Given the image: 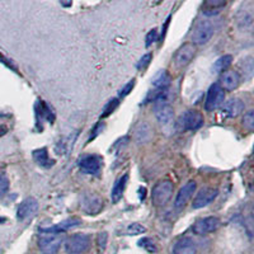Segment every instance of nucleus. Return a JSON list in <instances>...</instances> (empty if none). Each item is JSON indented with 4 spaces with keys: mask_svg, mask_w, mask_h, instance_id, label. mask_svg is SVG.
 <instances>
[{
    "mask_svg": "<svg viewBox=\"0 0 254 254\" xmlns=\"http://www.w3.org/2000/svg\"><path fill=\"white\" fill-rule=\"evenodd\" d=\"M196 54V46L193 44H185L181 46L174 56V64L177 67H185L192 61Z\"/></svg>",
    "mask_w": 254,
    "mask_h": 254,
    "instance_id": "1a4fd4ad",
    "label": "nucleus"
},
{
    "mask_svg": "<svg viewBox=\"0 0 254 254\" xmlns=\"http://www.w3.org/2000/svg\"><path fill=\"white\" fill-rule=\"evenodd\" d=\"M246 106H244V102L239 98H231L224 104L222 107V112L226 117H230V119H234V117H238L240 113L244 111Z\"/></svg>",
    "mask_w": 254,
    "mask_h": 254,
    "instance_id": "2eb2a0df",
    "label": "nucleus"
},
{
    "mask_svg": "<svg viewBox=\"0 0 254 254\" xmlns=\"http://www.w3.org/2000/svg\"><path fill=\"white\" fill-rule=\"evenodd\" d=\"M169 19H171V17H168V19L165 20L164 26H163V32H162V41L164 40V36H165V32H167V28H168V24H169Z\"/></svg>",
    "mask_w": 254,
    "mask_h": 254,
    "instance_id": "c9c22d12",
    "label": "nucleus"
},
{
    "mask_svg": "<svg viewBox=\"0 0 254 254\" xmlns=\"http://www.w3.org/2000/svg\"><path fill=\"white\" fill-rule=\"evenodd\" d=\"M151 128L149 124L146 122H141L137 125L135 128V140L137 144H145L151 139Z\"/></svg>",
    "mask_w": 254,
    "mask_h": 254,
    "instance_id": "412c9836",
    "label": "nucleus"
},
{
    "mask_svg": "<svg viewBox=\"0 0 254 254\" xmlns=\"http://www.w3.org/2000/svg\"><path fill=\"white\" fill-rule=\"evenodd\" d=\"M146 233V228L137 222H133V224H130V225L127 226V234L128 235H140Z\"/></svg>",
    "mask_w": 254,
    "mask_h": 254,
    "instance_id": "a878e982",
    "label": "nucleus"
},
{
    "mask_svg": "<svg viewBox=\"0 0 254 254\" xmlns=\"http://www.w3.org/2000/svg\"><path fill=\"white\" fill-rule=\"evenodd\" d=\"M221 225V222L217 217L215 216H208V217H203V219H199L194 222L193 228V233L196 235H206L208 233H214L216 231L217 229L220 228Z\"/></svg>",
    "mask_w": 254,
    "mask_h": 254,
    "instance_id": "0eeeda50",
    "label": "nucleus"
},
{
    "mask_svg": "<svg viewBox=\"0 0 254 254\" xmlns=\"http://www.w3.org/2000/svg\"><path fill=\"white\" fill-rule=\"evenodd\" d=\"M81 206H83V210L88 215H97L103 207V201H102L101 197L90 194V196H87L83 199Z\"/></svg>",
    "mask_w": 254,
    "mask_h": 254,
    "instance_id": "dca6fc26",
    "label": "nucleus"
},
{
    "mask_svg": "<svg viewBox=\"0 0 254 254\" xmlns=\"http://www.w3.org/2000/svg\"><path fill=\"white\" fill-rule=\"evenodd\" d=\"M6 132H8V127L5 125H0V137L5 135Z\"/></svg>",
    "mask_w": 254,
    "mask_h": 254,
    "instance_id": "e433bc0d",
    "label": "nucleus"
},
{
    "mask_svg": "<svg viewBox=\"0 0 254 254\" xmlns=\"http://www.w3.org/2000/svg\"><path fill=\"white\" fill-rule=\"evenodd\" d=\"M5 217H1V216H0V224H1V222H5Z\"/></svg>",
    "mask_w": 254,
    "mask_h": 254,
    "instance_id": "4c0bfd02",
    "label": "nucleus"
},
{
    "mask_svg": "<svg viewBox=\"0 0 254 254\" xmlns=\"http://www.w3.org/2000/svg\"><path fill=\"white\" fill-rule=\"evenodd\" d=\"M127 181H128V176L125 174L121 178L117 179V182L115 183L112 190H111V199H112L113 203H117L122 198V194H124V190L126 188Z\"/></svg>",
    "mask_w": 254,
    "mask_h": 254,
    "instance_id": "aec40b11",
    "label": "nucleus"
},
{
    "mask_svg": "<svg viewBox=\"0 0 254 254\" xmlns=\"http://www.w3.org/2000/svg\"><path fill=\"white\" fill-rule=\"evenodd\" d=\"M151 81L155 89H168V85L171 83V76L165 70H160Z\"/></svg>",
    "mask_w": 254,
    "mask_h": 254,
    "instance_id": "5701e85b",
    "label": "nucleus"
},
{
    "mask_svg": "<svg viewBox=\"0 0 254 254\" xmlns=\"http://www.w3.org/2000/svg\"><path fill=\"white\" fill-rule=\"evenodd\" d=\"M135 83H136L135 79H132V80L128 81V83H127L124 88H121V90L119 92V97H126V95L130 94V93L132 92L133 87H135Z\"/></svg>",
    "mask_w": 254,
    "mask_h": 254,
    "instance_id": "2f4dec72",
    "label": "nucleus"
},
{
    "mask_svg": "<svg viewBox=\"0 0 254 254\" xmlns=\"http://www.w3.org/2000/svg\"><path fill=\"white\" fill-rule=\"evenodd\" d=\"M9 190V179L5 174H0V196L6 193Z\"/></svg>",
    "mask_w": 254,
    "mask_h": 254,
    "instance_id": "473e14b6",
    "label": "nucleus"
},
{
    "mask_svg": "<svg viewBox=\"0 0 254 254\" xmlns=\"http://www.w3.org/2000/svg\"><path fill=\"white\" fill-rule=\"evenodd\" d=\"M243 126L246 127L247 130L249 131H253L254 128V112L253 111H249L244 115L243 117Z\"/></svg>",
    "mask_w": 254,
    "mask_h": 254,
    "instance_id": "cd10ccee",
    "label": "nucleus"
},
{
    "mask_svg": "<svg viewBox=\"0 0 254 254\" xmlns=\"http://www.w3.org/2000/svg\"><path fill=\"white\" fill-rule=\"evenodd\" d=\"M214 36V26L208 20H201L192 33V44L205 45Z\"/></svg>",
    "mask_w": 254,
    "mask_h": 254,
    "instance_id": "20e7f679",
    "label": "nucleus"
},
{
    "mask_svg": "<svg viewBox=\"0 0 254 254\" xmlns=\"http://www.w3.org/2000/svg\"><path fill=\"white\" fill-rule=\"evenodd\" d=\"M196 187H197V183L194 182V181H190V182L186 183V185L179 190L178 193H177L176 201H174V206H176L177 208L183 207V206L190 201V197L193 196Z\"/></svg>",
    "mask_w": 254,
    "mask_h": 254,
    "instance_id": "f8f14e48",
    "label": "nucleus"
},
{
    "mask_svg": "<svg viewBox=\"0 0 254 254\" xmlns=\"http://www.w3.org/2000/svg\"><path fill=\"white\" fill-rule=\"evenodd\" d=\"M33 159H35V162L37 163L38 165L44 168H50L54 165V160L50 159L49 156V151H47L46 147H42V149H37V150L33 151Z\"/></svg>",
    "mask_w": 254,
    "mask_h": 254,
    "instance_id": "4be33fe9",
    "label": "nucleus"
},
{
    "mask_svg": "<svg viewBox=\"0 0 254 254\" xmlns=\"http://www.w3.org/2000/svg\"><path fill=\"white\" fill-rule=\"evenodd\" d=\"M173 254H196V246L190 238H182L176 243Z\"/></svg>",
    "mask_w": 254,
    "mask_h": 254,
    "instance_id": "6ab92c4d",
    "label": "nucleus"
},
{
    "mask_svg": "<svg viewBox=\"0 0 254 254\" xmlns=\"http://www.w3.org/2000/svg\"><path fill=\"white\" fill-rule=\"evenodd\" d=\"M63 244L60 234H44L38 240L40 251L44 254H56Z\"/></svg>",
    "mask_w": 254,
    "mask_h": 254,
    "instance_id": "39448f33",
    "label": "nucleus"
},
{
    "mask_svg": "<svg viewBox=\"0 0 254 254\" xmlns=\"http://www.w3.org/2000/svg\"><path fill=\"white\" fill-rule=\"evenodd\" d=\"M151 59H153V55H151V54H145V55L142 56L141 59H140L139 64H137V69H139V70L146 69L147 65L150 64Z\"/></svg>",
    "mask_w": 254,
    "mask_h": 254,
    "instance_id": "72a5a7b5",
    "label": "nucleus"
},
{
    "mask_svg": "<svg viewBox=\"0 0 254 254\" xmlns=\"http://www.w3.org/2000/svg\"><path fill=\"white\" fill-rule=\"evenodd\" d=\"M90 238L85 234H75L65 240V251L67 254H81L89 249Z\"/></svg>",
    "mask_w": 254,
    "mask_h": 254,
    "instance_id": "7ed1b4c3",
    "label": "nucleus"
},
{
    "mask_svg": "<svg viewBox=\"0 0 254 254\" xmlns=\"http://www.w3.org/2000/svg\"><path fill=\"white\" fill-rule=\"evenodd\" d=\"M173 183L168 179L156 183L155 187L153 188V192H151V201H153L154 205L158 206V207L164 206L171 199L172 194H173Z\"/></svg>",
    "mask_w": 254,
    "mask_h": 254,
    "instance_id": "f03ea898",
    "label": "nucleus"
},
{
    "mask_svg": "<svg viewBox=\"0 0 254 254\" xmlns=\"http://www.w3.org/2000/svg\"><path fill=\"white\" fill-rule=\"evenodd\" d=\"M235 19H237L238 27L242 31H251L254 20L253 10H252V8H248V6H243V8L238 10Z\"/></svg>",
    "mask_w": 254,
    "mask_h": 254,
    "instance_id": "ddd939ff",
    "label": "nucleus"
},
{
    "mask_svg": "<svg viewBox=\"0 0 254 254\" xmlns=\"http://www.w3.org/2000/svg\"><path fill=\"white\" fill-rule=\"evenodd\" d=\"M107 240H108V234L106 231L103 233H99L98 237H97V247H98L99 253H103L106 247H107Z\"/></svg>",
    "mask_w": 254,
    "mask_h": 254,
    "instance_id": "c756f323",
    "label": "nucleus"
},
{
    "mask_svg": "<svg viewBox=\"0 0 254 254\" xmlns=\"http://www.w3.org/2000/svg\"><path fill=\"white\" fill-rule=\"evenodd\" d=\"M242 67L243 70H244V74L247 75V78L251 79L252 75H253V59L249 56L246 60H243Z\"/></svg>",
    "mask_w": 254,
    "mask_h": 254,
    "instance_id": "c85d7f7f",
    "label": "nucleus"
},
{
    "mask_svg": "<svg viewBox=\"0 0 254 254\" xmlns=\"http://www.w3.org/2000/svg\"><path fill=\"white\" fill-rule=\"evenodd\" d=\"M81 221L78 217H71V219H67L65 221L60 222L58 225L51 226V228H42L40 229V231L42 234H60V233H64V231L69 230L71 228H75V226L80 225Z\"/></svg>",
    "mask_w": 254,
    "mask_h": 254,
    "instance_id": "4468645a",
    "label": "nucleus"
},
{
    "mask_svg": "<svg viewBox=\"0 0 254 254\" xmlns=\"http://www.w3.org/2000/svg\"><path fill=\"white\" fill-rule=\"evenodd\" d=\"M231 63H233V56L224 55L215 61L214 66H212V70H214L216 74H220V72H225L226 70L229 69V66L231 65Z\"/></svg>",
    "mask_w": 254,
    "mask_h": 254,
    "instance_id": "b1692460",
    "label": "nucleus"
},
{
    "mask_svg": "<svg viewBox=\"0 0 254 254\" xmlns=\"http://www.w3.org/2000/svg\"><path fill=\"white\" fill-rule=\"evenodd\" d=\"M119 103H120L119 98L111 99V101L106 104V107H104V110H103V113H102V117H107V116H110L111 113H112L113 111L117 108Z\"/></svg>",
    "mask_w": 254,
    "mask_h": 254,
    "instance_id": "7c9ffc66",
    "label": "nucleus"
},
{
    "mask_svg": "<svg viewBox=\"0 0 254 254\" xmlns=\"http://www.w3.org/2000/svg\"><path fill=\"white\" fill-rule=\"evenodd\" d=\"M139 246L142 247V248H144L145 251L149 252V253H155V252L158 251L155 243H154V240L150 239V238H144V239L140 240Z\"/></svg>",
    "mask_w": 254,
    "mask_h": 254,
    "instance_id": "bb28decb",
    "label": "nucleus"
},
{
    "mask_svg": "<svg viewBox=\"0 0 254 254\" xmlns=\"http://www.w3.org/2000/svg\"><path fill=\"white\" fill-rule=\"evenodd\" d=\"M38 210V202L37 199L33 198V197H28L24 201H22L17 210V219L20 221H24V220L29 219L31 216L37 212Z\"/></svg>",
    "mask_w": 254,
    "mask_h": 254,
    "instance_id": "9d476101",
    "label": "nucleus"
},
{
    "mask_svg": "<svg viewBox=\"0 0 254 254\" xmlns=\"http://www.w3.org/2000/svg\"><path fill=\"white\" fill-rule=\"evenodd\" d=\"M155 116L159 124L162 125H169L173 121L174 117V110L171 104H160V106H155Z\"/></svg>",
    "mask_w": 254,
    "mask_h": 254,
    "instance_id": "a211bd4d",
    "label": "nucleus"
},
{
    "mask_svg": "<svg viewBox=\"0 0 254 254\" xmlns=\"http://www.w3.org/2000/svg\"><path fill=\"white\" fill-rule=\"evenodd\" d=\"M225 98V94H224V89L220 87L219 83L212 84L207 92V97H206L205 102V108L206 111H214L217 107H220Z\"/></svg>",
    "mask_w": 254,
    "mask_h": 254,
    "instance_id": "423d86ee",
    "label": "nucleus"
},
{
    "mask_svg": "<svg viewBox=\"0 0 254 254\" xmlns=\"http://www.w3.org/2000/svg\"><path fill=\"white\" fill-rule=\"evenodd\" d=\"M79 168L84 174H98L102 169V158L98 155H84L79 160Z\"/></svg>",
    "mask_w": 254,
    "mask_h": 254,
    "instance_id": "6e6552de",
    "label": "nucleus"
},
{
    "mask_svg": "<svg viewBox=\"0 0 254 254\" xmlns=\"http://www.w3.org/2000/svg\"><path fill=\"white\" fill-rule=\"evenodd\" d=\"M219 194V190L216 188H202L197 193L196 198L193 199V203H192V207L193 208H202L205 206L210 205L212 201L217 197Z\"/></svg>",
    "mask_w": 254,
    "mask_h": 254,
    "instance_id": "9b49d317",
    "label": "nucleus"
},
{
    "mask_svg": "<svg viewBox=\"0 0 254 254\" xmlns=\"http://www.w3.org/2000/svg\"><path fill=\"white\" fill-rule=\"evenodd\" d=\"M225 5L226 1H224V0H207L205 3V12H208L206 13V14L208 15L216 14V13H219V9L224 8Z\"/></svg>",
    "mask_w": 254,
    "mask_h": 254,
    "instance_id": "393cba45",
    "label": "nucleus"
},
{
    "mask_svg": "<svg viewBox=\"0 0 254 254\" xmlns=\"http://www.w3.org/2000/svg\"><path fill=\"white\" fill-rule=\"evenodd\" d=\"M205 120L203 116L198 112V111H187L177 121V128L179 131H194L198 130L199 127L202 126Z\"/></svg>",
    "mask_w": 254,
    "mask_h": 254,
    "instance_id": "f257e3e1",
    "label": "nucleus"
},
{
    "mask_svg": "<svg viewBox=\"0 0 254 254\" xmlns=\"http://www.w3.org/2000/svg\"><path fill=\"white\" fill-rule=\"evenodd\" d=\"M240 84V75L238 71L234 70H229V71L222 72L221 84L220 87L225 90H234L237 89L238 85Z\"/></svg>",
    "mask_w": 254,
    "mask_h": 254,
    "instance_id": "f3484780",
    "label": "nucleus"
},
{
    "mask_svg": "<svg viewBox=\"0 0 254 254\" xmlns=\"http://www.w3.org/2000/svg\"><path fill=\"white\" fill-rule=\"evenodd\" d=\"M156 40H158V29L154 28L151 29L146 36V47H149L151 44H154Z\"/></svg>",
    "mask_w": 254,
    "mask_h": 254,
    "instance_id": "f704fd0d",
    "label": "nucleus"
}]
</instances>
